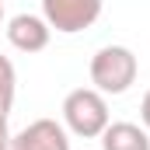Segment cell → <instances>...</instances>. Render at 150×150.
<instances>
[{"mask_svg": "<svg viewBox=\"0 0 150 150\" xmlns=\"http://www.w3.org/2000/svg\"><path fill=\"white\" fill-rule=\"evenodd\" d=\"M52 38V28L42 14H14L7 21V42L18 49V52H42Z\"/></svg>", "mask_w": 150, "mask_h": 150, "instance_id": "5b68a950", "label": "cell"}, {"mask_svg": "<svg viewBox=\"0 0 150 150\" xmlns=\"http://www.w3.org/2000/svg\"><path fill=\"white\" fill-rule=\"evenodd\" d=\"M140 74L136 52L126 45H101L91 56V84L101 94H126Z\"/></svg>", "mask_w": 150, "mask_h": 150, "instance_id": "7a4b0ae2", "label": "cell"}, {"mask_svg": "<svg viewBox=\"0 0 150 150\" xmlns=\"http://www.w3.org/2000/svg\"><path fill=\"white\" fill-rule=\"evenodd\" d=\"M140 122H143V129L150 133V91L143 94V101H140Z\"/></svg>", "mask_w": 150, "mask_h": 150, "instance_id": "9c48e42d", "label": "cell"}, {"mask_svg": "<svg viewBox=\"0 0 150 150\" xmlns=\"http://www.w3.org/2000/svg\"><path fill=\"white\" fill-rule=\"evenodd\" d=\"M11 140H14V133L7 126V112H0V150H11Z\"/></svg>", "mask_w": 150, "mask_h": 150, "instance_id": "ba28073f", "label": "cell"}, {"mask_svg": "<svg viewBox=\"0 0 150 150\" xmlns=\"http://www.w3.org/2000/svg\"><path fill=\"white\" fill-rule=\"evenodd\" d=\"M105 0H42V18L59 35H77L101 18Z\"/></svg>", "mask_w": 150, "mask_h": 150, "instance_id": "3957f363", "label": "cell"}, {"mask_svg": "<svg viewBox=\"0 0 150 150\" xmlns=\"http://www.w3.org/2000/svg\"><path fill=\"white\" fill-rule=\"evenodd\" d=\"M14 91H18L14 63L0 52V112H11V105H14Z\"/></svg>", "mask_w": 150, "mask_h": 150, "instance_id": "52a82bcc", "label": "cell"}, {"mask_svg": "<svg viewBox=\"0 0 150 150\" xmlns=\"http://www.w3.org/2000/svg\"><path fill=\"white\" fill-rule=\"evenodd\" d=\"M0 25H4V0H0Z\"/></svg>", "mask_w": 150, "mask_h": 150, "instance_id": "30bf717a", "label": "cell"}, {"mask_svg": "<svg viewBox=\"0 0 150 150\" xmlns=\"http://www.w3.org/2000/svg\"><path fill=\"white\" fill-rule=\"evenodd\" d=\"M108 101L94 87H77L63 98V126L80 140H98L108 126Z\"/></svg>", "mask_w": 150, "mask_h": 150, "instance_id": "6da1fadb", "label": "cell"}, {"mask_svg": "<svg viewBox=\"0 0 150 150\" xmlns=\"http://www.w3.org/2000/svg\"><path fill=\"white\" fill-rule=\"evenodd\" d=\"M98 140L101 150H150V133L136 122H108Z\"/></svg>", "mask_w": 150, "mask_h": 150, "instance_id": "8992f818", "label": "cell"}, {"mask_svg": "<svg viewBox=\"0 0 150 150\" xmlns=\"http://www.w3.org/2000/svg\"><path fill=\"white\" fill-rule=\"evenodd\" d=\"M11 150H70V133L56 119H35L21 133H14Z\"/></svg>", "mask_w": 150, "mask_h": 150, "instance_id": "277c9868", "label": "cell"}]
</instances>
